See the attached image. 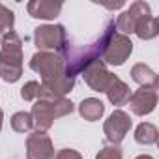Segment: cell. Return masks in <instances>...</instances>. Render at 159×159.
Returning a JSON list of instances; mask_svg holds the SVG:
<instances>
[{"label":"cell","instance_id":"cell-1","mask_svg":"<svg viewBox=\"0 0 159 159\" xmlns=\"http://www.w3.org/2000/svg\"><path fill=\"white\" fill-rule=\"evenodd\" d=\"M30 67L41 75L38 98H64L75 86V79L66 73L64 62L58 52L38 51L30 60Z\"/></svg>","mask_w":159,"mask_h":159},{"label":"cell","instance_id":"cell-2","mask_svg":"<svg viewBox=\"0 0 159 159\" xmlns=\"http://www.w3.org/2000/svg\"><path fill=\"white\" fill-rule=\"evenodd\" d=\"M23 75V41L15 32H6L0 43V77L17 83Z\"/></svg>","mask_w":159,"mask_h":159},{"label":"cell","instance_id":"cell-3","mask_svg":"<svg viewBox=\"0 0 159 159\" xmlns=\"http://www.w3.org/2000/svg\"><path fill=\"white\" fill-rule=\"evenodd\" d=\"M73 109V103L66 98H38L30 116L38 131H47L56 118L71 114Z\"/></svg>","mask_w":159,"mask_h":159},{"label":"cell","instance_id":"cell-4","mask_svg":"<svg viewBox=\"0 0 159 159\" xmlns=\"http://www.w3.org/2000/svg\"><path fill=\"white\" fill-rule=\"evenodd\" d=\"M131 52H133V41L129 39V36L112 32V36L109 38L105 51L101 54V62L109 64V66H122L131 56Z\"/></svg>","mask_w":159,"mask_h":159},{"label":"cell","instance_id":"cell-5","mask_svg":"<svg viewBox=\"0 0 159 159\" xmlns=\"http://www.w3.org/2000/svg\"><path fill=\"white\" fill-rule=\"evenodd\" d=\"M66 41H67V34L62 25H43L34 30V43L39 51L60 52Z\"/></svg>","mask_w":159,"mask_h":159},{"label":"cell","instance_id":"cell-6","mask_svg":"<svg viewBox=\"0 0 159 159\" xmlns=\"http://www.w3.org/2000/svg\"><path fill=\"white\" fill-rule=\"evenodd\" d=\"M146 15H152L150 6H148L146 2H142V0H137V2H133V4L129 6V10L122 11V13L118 15V19L114 21L116 32H120V34H124V36L133 34L137 23H139L142 17H146Z\"/></svg>","mask_w":159,"mask_h":159},{"label":"cell","instance_id":"cell-7","mask_svg":"<svg viewBox=\"0 0 159 159\" xmlns=\"http://www.w3.org/2000/svg\"><path fill=\"white\" fill-rule=\"evenodd\" d=\"M129 129H131V118H129L127 112H124L120 109H116L105 120V125H103V131H105L107 140L111 144H114V146H118L125 139V135L129 133Z\"/></svg>","mask_w":159,"mask_h":159},{"label":"cell","instance_id":"cell-8","mask_svg":"<svg viewBox=\"0 0 159 159\" xmlns=\"http://www.w3.org/2000/svg\"><path fill=\"white\" fill-rule=\"evenodd\" d=\"M26 157L28 159H54L52 140L45 131H34L26 137Z\"/></svg>","mask_w":159,"mask_h":159},{"label":"cell","instance_id":"cell-9","mask_svg":"<svg viewBox=\"0 0 159 159\" xmlns=\"http://www.w3.org/2000/svg\"><path fill=\"white\" fill-rule=\"evenodd\" d=\"M84 83L94 90V92H107L109 84L112 83L114 75L107 69V66L101 60H94L90 66L84 67Z\"/></svg>","mask_w":159,"mask_h":159},{"label":"cell","instance_id":"cell-10","mask_svg":"<svg viewBox=\"0 0 159 159\" xmlns=\"http://www.w3.org/2000/svg\"><path fill=\"white\" fill-rule=\"evenodd\" d=\"M127 103H129V109L133 111V114H137V116L150 114L157 105V90L155 88H139L129 96Z\"/></svg>","mask_w":159,"mask_h":159},{"label":"cell","instance_id":"cell-11","mask_svg":"<svg viewBox=\"0 0 159 159\" xmlns=\"http://www.w3.org/2000/svg\"><path fill=\"white\" fill-rule=\"evenodd\" d=\"M62 2H54V0H32L26 4V10L30 13V17L34 19H56L62 11Z\"/></svg>","mask_w":159,"mask_h":159},{"label":"cell","instance_id":"cell-12","mask_svg":"<svg viewBox=\"0 0 159 159\" xmlns=\"http://www.w3.org/2000/svg\"><path fill=\"white\" fill-rule=\"evenodd\" d=\"M131 77H133V81H135L137 84H140V88H155V90H157L159 77H157V73H155L150 66H146V64H142V62L135 64V66L131 67Z\"/></svg>","mask_w":159,"mask_h":159},{"label":"cell","instance_id":"cell-13","mask_svg":"<svg viewBox=\"0 0 159 159\" xmlns=\"http://www.w3.org/2000/svg\"><path fill=\"white\" fill-rule=\"evenodd\" d=\"M105 94H107V98H109V101H111L112 105L120 107V105H125V103H127V99H129V96H131V90H129V86L122 81V79H118V77L114 75L112 83L109 84V88H107Z\"/></svg>","mask_w":159,"mask_h":159},{"label":"cell","instance_id":"cell-14","mask_svg":"<svg viewBox=\"0 0 159 159\" xmlns=\"http://www.w3.org/2000/svg\"><path fill=\"white\" fill-rule=\"evenodd\" d=\"M103 112H105V105L101 99H96V98H86L79 105V114L88 122H98L103 116Z\"/></svg>","mask_w":159,"mask_h":159},{"label":"cell","instance_id":"cell-15","mask_svg":"<svg viewBox=\"0 0 159 159\" xmlns=\"http://www.w3.org/2000/svg\"><path fill=\"white\" fill-rule=\"evenodd\" d=\"M133 34H137L140 39H153L159 34V21L153 15H146L137 23Z\"/></svg>","mask_w":159,"mask_h":159},{"label":"cell","instance_id":"cell-16","mask_svg":"<svg viewBox=\"0 0 159 159\" xmlns=\"http://www.w3.org/2000/svg\"><path fill=\"white\" fill-rule=\"evenodd\" d=\"M159 139V131L153 124L150 122H142L137 125L135 129V140L139 144H144V146H150V144H155Z\"/></svg>","mask_w":159,"mask_h":159},{"label":"cell","instance_id":"cell-17","mask_svg":"<svg viewBox=\"0 0 159 159\" xmlns=\"http://www.w3.org/2000/svg\"><path fill=\"white\" fill-rule=\"evenodd\" d=\"M32 127H34V122H32L30 112L21 111V112H15V114L11 116V129H13L15 133H26V131H30Z\"/></svg>","mask_w":159,"mask_h":159},{"label":"cell","instance_id":"cell-18","mask_svg":"<svg viewBox=\"0 0 159 159\" xmlns=\"http://www.w3.org/2000/svg\"><path fill=\"white\" fill-rule=\"evenodd\" d=\"M13 25H15V15L10 8H6L4 4H0V32H13Z\"/></svg>","mask_w":159,"mask_h":159},{"label":"cell","instance_id":"cell-19","mask_svg":"<svg viewBox=\"0 0 159 159\" xmlns=\"http://www.w3.org/2000/svg\"><path fill=\"white\" fill-rule=\"evenodd\" d=\"M38 96H39V83H36V81H28L21 88V98L25 101H36Z\"/></svg>","mask_w":159,"mask_h":159},{"label":"cell","instance_id":"cell-20","mask_svg":"<svg viewBox=\"0 0 159 159\" xmlns=\"http://www.w3.org/2000/svg\"><path fill=\"white\" fill-rule=\"evenodd\" d=\"M96 159H122V150L118 146H114V144L105 146V148H101L98 152Z\"/></svg>","mask_w":159,"mask_h":159},{"label":"cell","instance_id":"cell-21","mask_svg":"<svg viewBox=\"0 0 159 159\" xmlns=\"http://www.w3.org/2000/svg\"><path fill=\"white\" fill-rule=\"evenodd\" d=\"M54 159H83V155L79 153L77 150H71V148H64V150H60V152L54 155Z\"/></svg>","mask_w":159,"mask_h":159},{"label":"cell","instance_id":"cell-22","mask_svg":"<svg viewBox=\"0 0 159 159\" xmlns=\"http://www.w3.org/2000/svg\"><path fill=\"white\" fill-rule=\"evenodd\" d=\"M2 118H4V112H2V109H0V131H2Z\"/></svg>","mask_w":159,"mask_h":159},{"label":"cell","instance_id":"cell-23","mask_svg":"<svg viewBox=\"0 0 159 159\" xmlns=\"http://www.w3.org/2000/svg\"><path fill=\"white\" fill-rule=\"evenodd\" d=\"M137 159H153V157H152V155H139Z\"/></svg>","mask_w":159,"mask_h":159},{"label":"cell","instance_id":"cell-24","mask_svg":"<svg viewBox=\"0 0 159 159\" xmlns=\"http://www.w3.org/2000/svg\"><path fill=\"white\" fill-rule=\"evenodd\" d=\"M0 43H2V36H0Z\"/></svg>","mask_w":159,"mask_h":159}]
</instances>
